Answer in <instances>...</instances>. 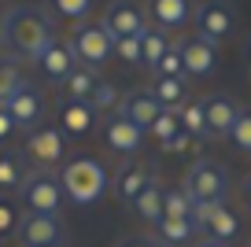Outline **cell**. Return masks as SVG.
I'll return each mask as SVG.
<instances>
[{"mask_svg":"<svg viewBox=\"0 0 251 247\" xmlns=\"http://www.w3.org/2000/svg\"><path fill=\"white\" fill-rule=\"evenodd\" d=\"M148 19L155 23V30H181L192 19V4L188 0H148Z\"/></svg>","mask_w":251,"mask_h":247,"instance_id":"cell-17","label":"cell"},{"mask_svg":"<svg viewBox=\"0 0 251 247\" xmlns=\"http://www.w3.org/2000/svg\"><path fill=\"white\" fill-rule=\"evenodd\" d=\"M118 89H115V81H107V77H100V85L93 89V96H89V107L93 111H118Z\"/></svg>","mask_w":251,"mask_h":247,"instance_id":"cell-30","label":"cell"},{"mask_svg":"<svg viewBox=\"0 0 251 247\" xmlns=\"http://www.w3.org/2000/svg\"><path fill=\"white\" fill-rule=\"evenodd\" d=\"M144 137H148V133H144L141 125L126 122V118H118V115L111 118L107 129H103V140H107V148H111V151H118L122 159H133V155L141 151Z\"/></svg>","mask_w":251,"mask_h":247,"instance_id":"cell-16","label":"cell"},{"mask_svg":"<svg viewBox=\"0 0 251 247\" xmlns=\"http://www.w3.org/2000/svg\"><path fill=\"white\" fill-rule=\"evenodd\" d=\"M177 122H181V129H185L192 140H211V133H207L203 100H185V103L177 107Z\"/></svg>","mask_w":251,"mask_h":247,"instance_id":"cell-24","label":"cell"},{"mask_svg":"<svg viewBox=\"0 0 251 247\" xmlns=\"http://www.w3.org/2000/svg\"><path fill=\"white\" fill-rule=\"evenodd\" d=\"M63 185L59 173L52 170H30L19 185V203L26 207V214H59L63 210Z\"/></svg>","mask_w":251,"mask_h":247,"instance_id":"cell-4","label":"cell"},{"mask_svg":"<svg viewBox=\"0 0 251 247\" xmlns=\"http://www.w3.org/2000/svg\"><path fill=\"white\" fill-rule=\"evenodd\" d=\"M100 85V70L93 67H78L67 81H63V100H78V103H89V96H93V89Z\"/></svg>","mask_w":251,"mask_h":247,"instance_id":"cell-22","label":"cell"},{"mask_svg":"<svg viewBox=\"0 0 251 247\" xmlns=\"http://www.w3.org/2000/svg\"><path fill=\"white\" fill-rule=\"evenodd\" d=\"M11 133H15V118H11V115H8V107L0 103V140H8Z\"/></svg>","mask_w":251,"mask_h":247,"instance_id":"cell-38","label":"cell"},{"mask_svg":"<svg viewBox=\"0 0 251 247\" xmlns=\"http://www.w3.org/2000/svg\"><path fill=\"white\" fill-rule=\"evenodd\" d=\"M229 140H233V148H240L244 155H251V111H240V118H236Z\"/></svg>","mask_w":251,"mask_h":247,"instance_id":"cell-34","label":"cell"},{"mask_svg":"<svg viewBox=\"0 0 251 247\" xmlns=\"http://www.w3.org/2000/svg\"><path fill=\"white\" fill-rule=\"evenodd\" d=\"M96 122V111L78 100H59V129L63 137H85Z\"/></svg>","mask_w":251,"mask_h":247,"instance_id":"cell-18","label":"cell"},{"mask_svg":"<svg viewBox=\"0 0 251 247\" xmlns=\"http://www.w3.org/2000/svg\"><path fill=\"white\" fill-rule=\"evenodd\" d=\"M192 247H226V244H214V240H200V244H192Z\"/></svg>","mask_w":251,"mask_h":247,"instance_id":"cell-40","label":"cell"},{"mask_svg":"<svg viewBox=\"0 0 251 247\" xmlns=\"http://www.w3.org/2000/svg\"><path fill=\"white\" fill-rule=\"evenodd\" d=\"M15 232H19V240H23V247L63 244V222H59V214H23Z\"/></svg>","mask_w":251,"mask_h":247,"instance_id":"cell-13","label":"cell"},{"mask_svg":"<svg viewBox=\"0 0 251 247\" xmlns=\"http://www.w3.org/2000/svg\"><path fill=\"white\" fill-rule=\"evenodd\" d=\"M181 133V122H177V111H163V115L151 122V129H148V137H155L159 144H166V140H174Z\"/></svg>","mask_w":251,"mask_h":247,"instance_id":"cell-32","label":"cell"},{"mask_svg":"<svg viewBox=\"0 0 251 247\" xmlns=\"http://www.w3.org/2000/svg\"><path fill=\"white\" fill-rule=\"evenodd\" d=\"M71 48H74V59H78L81 67L100 70L103 63L115 55V37H111L100 23H78L74 33H71Z\"/></svg>","mask_w":251,"mask_h":247,"instance_id":"cell-6","label":"cell"},{"mask_svg":"<svg viewBox=\"0 0 251 247\" xmlns=\"http://www.w3.org/2000/svg\"><path fill=\"white\" fill-rule=\"evenodd\" d=\"M203 111H207V133H211V140H229V133H233L244 107L236 100H229V96L214 93V96H203Z\"/></svg>","mask_w":251,"mask_h":247,"instance_id":"cell-15","label":"cell"},{"mask_svg":"<svg viewBox=\"0 0 251 247\" xmlns=\"http://www.w3.org/2000/svg\"><path fill=\"white\" fill-rule=\"evenodd\" d=\"M52 247H63V244H52Z\"/></svg>","mask_w":251,"mask_h":247,"instance_id":"cell-43","label":"cell"},{"mask_svg":"<svg viewBox=\"0 0 251 247\" xmlns=\"http://www.w3.org/2000/svg\"><path fill=\"white\" fill-rule=\"evenodd\" d=\"M151 232H155L159 247H181V244H188V240L200 236L196 225H192V218H163Z\"/></svg>","mask_w":251,"mask_h":247,"instance_id":"cell-21","label":"cell"},{"mask_svg":"<svg viewBox=\"0 0 251 247\" xmlns=\"http://www.w3.org/2000/svg\"><path fill=\"white\" fill-rule=\"evenodd\" d=\"M163 196H166V188H163V181L159 177H151L148 185H144V192L133 199V214L141 218V222H148L151 229H155L159 222H163Z\"/></svg>","mask_w":251,"mask_h":247,"instance_id":"cell-19","label":"cell"},{"mask_svg":"<svg viewBox=\"0 0 251 247\" xmlns=\"http://www.w3.org/2000/svg\"><path fill=\"white\" fill-rule=\"evenodd\" d=\"M236 236H240V214H233V210L222 203V207L211 214V222L203 225V240H214V244H233Z\"/></svg>","mask_w":251,"mask_h":247,"instance_id":"cell-20","label":"cell"},{"mask_svg":"<svg viewBox=\"0 0 251 247\" xmlns=\"http://www.w3.org/2000/svg\"><path fill=\"white\" fill-rule=\"evenodd\" d=\"M19 229V214H15V203L0 199V236L4 232H15Z\"/></svg>","mask_w":251,"mask_h":247,"instance_id":"cell-35","label":"cell"},{"mask_svg":"<svg viewBox=\"0 0 251 247\" xmlns=\"http://www.w3.org/2000/svg\"><path fill=\"white\" fill-rule=\"evenodd\" d=\"M192 19H196V33L200 37H207V41H226L229 33H233V26H236V15H233V8H229L226 0H203L196 11H192Z\"/></svg>","mask_w":251,"mask_h":247,"instance_id":"cell-8","label":"cell"},{"mask_svg":"<svg viewBox=\"0 0 251 247\" xmlns=\"http://www.w3.org/2000/svg\"><path fill=\"white\" fill-rule=\"evenodd\" d=\"M244 203H248V207H251V177L244 181Z\"/></svg>","mask_w":251,"mask_h":247,"instance_id":"cell-39","label":"cell"},{"mask_svg":"<svg viewBox=\"0 0 251 247\" xmlns=\"http://www.w3.org/2000/svg\"><path fill=\"white\" fill-rule=\"evenodd\" d=\"M4 52H8V48H4V37H0V63H4V59H8V55H4Z\"/></svg>","mask_w":251,"mask_h":247,"instance_id":"cell-42","label":"cell"},{"mask_svg":"<svg viewBox=\"0 0 251 247\" xmlns=\"http://www.w3.org/2000/svg\"><path fill=\"white\" fill-rule=\"evenodd\" d=\"M23 159L33 170H52L67 162V137L59 125H37L33 133H26L23 140Z\"/></svg>","mask_w":251,"mask_h":247,"instance_id":"cell-5","label":"cell"},{"mask_svg":"<svg viewBox=\"0 0 251 247\" xmlns=\"http://www.w3.org/2000/svg\"><path fill=\"white\" fill-rule=\"evenodd\" d=\"M181 41V63H185V77H211L218 67V45L207 37H177Z\"/></svg>","mask_w":251,"mask_h":247,"instance_id":"cell-12","label":"cell"},{"mask_svg":"<svg viewBox=\"0 0 251 247\" xmlns=\"http://www.w3.org/2000/svg\"><path fill=\"white\" fill-rule=\"evenodd\" d=\"M151 96L163 103V111H177L188 100V77H155L151 81Z\"/></svg>","mask_w":251,"mask_h":247,"instance_id":"cell-23","label":"cell"},{"mask_svg":"<svg viewBox=\"0 0 251 247\" xmlns=\"http://www.w3.org/2000/svg\"><path fill=\"white\" fill-rule=\"evenodd\" d=\"M115 55L126 63V67H144L141 37H118V41H115Z\"/></svg>","mask_w":251,"mask_h":247,"instance_id":"cell-33","label":"cell"},{"mask_svg":"<svg viewBox=\"0 0 251 247\" xmlns=\"http://www.w3.org/2000/svg\"><path fill=\"white\" fill-rule=\"evenodd\" d=\"M118 247H159V240L155 236H122Z\"/></svg>","mask_w":251,"mask_h":247,"instance_id":"cell-37","label":"cell"},{"mask_svg":"<svg viewBox=\"0 0 251 247\" xmlns=\"http://www.w3.org/2000/svg\"><path fill=\"white\" fill-rule=\"evenodd\" d=\"M52 19H71V23H85L96 0H45Z\"/></svg>","mask_w":251,"mask_h":247,"instance_id":"cell-27","label":"cell"},{"mask_svg":"<svg viewBox=\"0 0 251 247\" xmlns=\"http://www.w3.org/2000/svg\"><path fill=\"white\" fill-rule=\"evenodd\" d=\"M118 118H126V122L141 125L144 133L151 129V122H155L159 115H163V103L151 96V89H133V93H126L122 100H118Z\"/></svg>","mask_w":251,"mask_h":247,"instance_id":"cell-14","label":"cell"},{"mask_svg":"<svg viewBox=\"0 0 251 247\" xmlns=\"http://www.w3.org/2000/svg\"><path fill=\"white\" fill-rule=\"evenodd\" d=\"M155 177L151 170V162H141V159H122L118 162L115 177H111V188H115V199L126 203V207H133V199L144 192V185Z\"/></svg>","mask_w":251,"mask_h":247,"instance_id":"cell-9","label":"cell"},{"mask_svg":"<svg viewBox=\"0 0 251 247\" xmlns=\"http://www.w3.org/2000/svg\"><path fill=\"white\" fill-rule=\"evenodd\" d=\"M174 37H166L163 30H155V26H148V30L141 33V52H144V70H155L159 59L166 55V48H170Z\"/></svg>","mask_w":251,"mask_h":247,"instance_id":"cell-26","label":"cell"},{"mask_svg":"<svg viewBox=\"0 0 251 247\" xmlns=\"http://www.w3.org/2000/svg\"><path fill=\"white\" fill-rule=\"evenodd\" d=\"M23 85H26V74L15 67V59H4L0 63V103H8Z\"/></svg>","mask_w":251,"mask_h":247,"instance_id":"cell-28","label":"cell"},{"mask_svg":"<svg viewBox=\"0 0 251 247\" xmlns=\"http://www.w3.org/2000/svg\"><path fill=\"white\" fill-rule=\"evenodd\" d=\"M163 214L166 218H192V199L185 196V188H166L163 196Z\"/></svg>","mask_w":251,"mask_h":247,"instance_id":"cell-31","label":"cell"},{"mask_svg":"<svg viewBox=\"0 0 251 247\" xmlns=\"http://www.w3.org/2000/svg\"><path fill=\"white\" fill-rule=\"evenodd\" d=\"M155 77H185V63H181V41L174 37L170 48H166V55L159 59V67L151 70Z\"/></svg>","mask_w":251,"mask_h":247,"instance_id":"cell-29","label":"cell"},{"mask_svg":"<svg viewBox=\"0 0 251 247\" xmlns=\"http://www.w3.org/2000/svg\"><path fill=\"white\" fill-rule=\"evenodd\" d=\"M0 37L15 63H37V55L55 41V19L37 4H15L0 15Z\"/></svg>","mask_w":251,"mask_h":247,"instance_id":"cell-1","label":"cell"},{"mask_svg":"<svg viewBox=\"0 0 251 247\" xmlns=\"http://www.w3.org/2000/svg\"><path fill=\"white\" fill-rule=\"evenodd\" d=\"M181 188H185V196L192 199V207H200V203H226L229 173H226V166L214 162V159H196L185 170V177H181Z\"/></svg>","mask_w":251,"mask_h":247,"instance_id":"cell-3","label":"cell"},{"mask_svg":"<svg viewBox=\"0 0 251 247\" xmlns=\"http://www.w3.org/2000/svg\"><path fill=\"white\" fill-rule=\"evenodd\" d=\"M100 26L111 37H141L148 30V11L137 4V0H111L100 15Z\"/></svg>","mask_w":251,"mask_h":247,"instance_id":"cell-7","label":"cell"},{"mask_svg":"<svg viewBox=\"0 0 251 247\" xmlns=\"http://www.w3.org/2000/svg\"><path fill=\"white\" fill-rule=\"evenodd\" d=\"M59 185H63V196L74 203V207H93V203L103 199L107 192V170L103 162H96L93 155H78V159H67L59 170Z\"/></svg>","mask_w":251,"mask_h":247,"instance_id":"cell-2","label":"cell"},{"mask_svg":"<svg viewBox=\"0 0 251 247\" xmlns=\"http://www.w3.org/2000/svg\"><path fill=\"white\" fill-rule=\"evenodd\" d=\"M33 67L41 70V77H45V81H52V85H63V81H67V77H71L74 70L81 67V63L74 59L71 41H59V37H55L52 45H48L45 52L37 55V63H33Z\"/></svg>","mask_w":251,"mask_h":247,"instance_id":"cell-11","label":"cell"},{"mask_svg":"<svg viewBox=\"0 0 251 247\" xmlns=\"http://www.w3.org/2000/svg\"><path fill=\"white\" fill-rule=\"evenodd\" d=\"M23 177H26V159H23V151H0V192H11V188L19 192Z\"/></svg>","mask_w":251,"mask_h":247,"instance_id":"cell-25","label":"cell"},{"mask_svg":"<svg viewBox=\"0 0 251 247\" xmlns=\"http://www.w3.org/2000/svg\"><path fill=\"white\" fill-rule=\"evenodd\" d=\"M188 148H192V137H188V133L181 129L174 140H166V144H163V151H170V155H181V151H188Z\"/></svg>","mask_w":251,"mask_h":247,"instance_id":"cell-36","label":"cell"},{"mask_svg":"<svg viewBox=\"0 0 251 247\" xmlns=\"http://www.w3.org/2000/svg\"><path fill=\"white\" fill-rule=\"evenodd\" d=\"M4 107H8V115L15 118V129L33 133V129L41 125V118H45V93H41L33 81H26V85L11 96Z\"/></svg>","mask_w":251,"mask_h":247,"instance_id":"cell-10","label":"cell"},{"mask_svg":"<svg viewBox=\"0 0 251 247\" xmlns=\"http://www.w3.org/2000/svg\"><path fill=\"white\" fill-rule=\"evenodd\" d=\"M244 59H248V67H251V37H248V45H244Z\"/></svg>","mask_w":251,"mask_h":247,"instance_id":"cell-41","label":"cell"}]
</instances>
